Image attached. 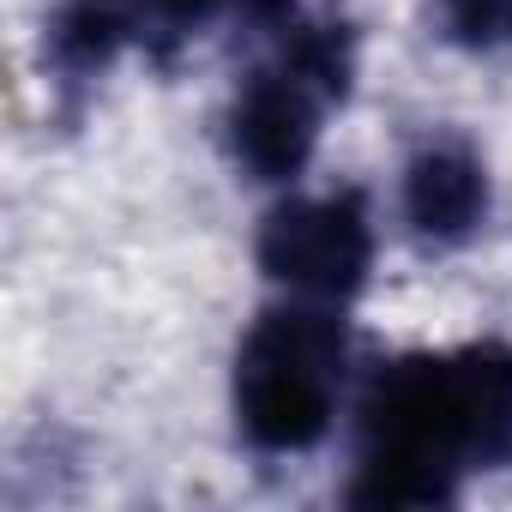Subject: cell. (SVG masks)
Listing matches in <instances>:
<instances>
[{
	"mask_svg": "<svg viewBox=\"0 0 512 512\" xmlns=\"http://www.w3.org/2000/svg\"><path fill=\"white\" fill-rule=\"evenodd\" d=\"M223 0H121V19H127V37L151 55H169L181 49L199 25H211V13Z\"/></svg>",
	"mask_w": 512,
	"mask_h": 512,
	"instance_id": "cell-7",
	"label": "cell"
},
{
	"mask_svg": "<svg viewBox=\"0 0 512 512\" xmlns=\"http://www.w3.org/2000/svg\"><path fill=\"white\" fill-rule=\"evenodd\" d=\"M440 19L458 43L470 49H500L512 43V0H440Z\"/></svg>",
	"mask_w": 512,
	"mask_h": 512,
	"instance_id": "cell-8",
	"label": "cell"
},
{
	"mask_svg": "<svg viewBox=\"0 0 512 512\" xmlns=\"http://www.w3.org/2000/svg\"><path fill=\"white\" fill-rule=\"evenodd\" d=\"M512 464V350L392 362L362 404L356 506H446L470 470Z\"/></svg>",
	"mask_w": 512,
	"mask_h": 512,
	"instance_id": "cell-1",
	"label": "cell"
},
{
	"mask_svg": "<svg viewBox=\"0 0 512 512\" xmlns=\"http://www.w3.org/2000/svg\"><path fill=\"white\" fill-rule=\"evenodd\" d=\"M350 338L326 308H272L235 350V422L260 452H308L344 398Z\"/></svg>",
	"mask_w": 512,
	"mask_h": 512,
	"instance_id": "cell-2",
	"label": "cell"
},
{
	"mask_svg": "<svg viewBox=\"0 0 512 512\" xmlns=\"http://www.w3.org/2000/svg\"><path fill=\"white\" fill-rule=\"evenodd\" d=\"M374 260L368 205L356 193H320L290 199L260 223V266L272 284L308 296V302H344L362 290Z\"/></svg>",
	"mask_w": 512,
	"mask_h": 512,
	"instance_id": "cell-3",
	"label": "cell"
},
{
	"mask_svg": "<svg viewBox=\"0 0 512 512\" xmlns=\"http://www.w3.org/2000/svg\"><path fill=\"white\" fill-rule=\"evenodd\" d=\"M127 19H121V0H61V13L49 25V61L67 85L97 79L121 49H127Z\"/></svg>",
	"mask_w": 512,
	"mask_h": 512,
	"instance_id": "cell-6",
	"label": "cell"
},
{
	"mask_svg": "<svg viewBox=\"0 0 512 512\" xmlns=\"http://www.w3.org/2000/svg\"><path fill=\"white\" fill-rule=\"evenodd\" d=\"M344 103L326 79L290 67V61H260L247 73V85L229 103V145L235 163L253 181H290L308 169L314 145H320V121L326 109Z\"/></svg>",
	"mask_w": 512,
	"mask_h": 512,
	"instance_id": "cell-4",
	"label": "cell"
},
{
	"mask_svg": "<svg viewBox=\"0 0 512 512\" xmlns=\"http://www.w3.org/2000/svg\"><path fill=\"white\" fill-rule=\"evenodd\" d=\"M404 211L422 241H464L488 211V175L482 157L458 139L422 145L404 169Z\"/></svg>",
	"mask_w": 512,
	"mask_h": 512,
	"instance_id": "cell-5",
	"label": "cell"
}]
</instances>
